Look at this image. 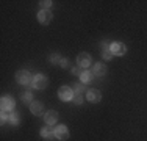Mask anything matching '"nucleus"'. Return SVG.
<instances>
[{
	"label": "nucleus",
	"instance_id": "nucleus-1",
	"mask_svg": "<svg viewBox=\"0 0 147 141\" xmlns=\"http://www.w3.org/2000/svg\"><path fill=\"white\" fill-rule=\"evenodd\" d=\"M77 64H78V68H82L83 70H86V68H89V66H91V55L86 54V52L78 54V56H77Z\"/></svg>",
	"mask_w": 147,
	"mask_h": 141
},
{
	"label": "nucleus",
	"instance_id": "nucleus-2",
	"mask_svg": "<svg viewBox=\"0 0 147 141\" xmlns=\"http://www.w3.org/2000/svg\"><path fill=\"white\" fill-rule=\"evenodd\" d=\"M33 77L30 75V72L28 70H17L16 72V80H17V83H20V85H28L33 82Z\"/></svg>",
	"mask_w": 147,
	"mask_h": 141
},
{
	"label": "nucleus",
	"instance_id": "nucleus-3",
	"mask_svg": "<svg viewBox=\"0 0 147 141\" xmlns=\"http://www.w3.org/2000/svg\"><path fill=\"white\" fill-rule=\"evenodd\" d=\"M33 88H36V89H44V88H47V83H49V80H47V77H44L42 74H38V75H34L33 77Z\"/></svg>",
	"mask_w": 147,
	"mask_h": 141
},
{
	"label": "nucleus",
	"instance_id": "nucleus-4",
	"mask_svg": "<svg viewBox=\"0 0 147 141\" xmlns=\"http://www.w3.org/2000/svg\"><path fill=\"white\" fill-rule=\"evenodd\" d=\"M52 19H53V14L50 13V9H41V11L38 13V20H39L42 25H47V24H50Z\"/></svg>",
	"mask_w": 147,
	"mask_h": 141
},
{
	"label": "nucleus",
	"instance_id": "nucleus-5",
	"mask_svg": "<svg viewBox=\"0 0 147 141\" xmlns=\"http://www.w3.org/2000/svg\"><path fill=\"white\" fill-rule=\"evenodd\" d=\"M58 97L61 99V100H71L74 99V91L71 86H61L58 89Z\"/></svg>",
	"mask_w": 147,
	"mask_h": 141
},
{
	"label": "nucleus",
	"instance_id": "nucleus-6",
	"mask_svg": "<svg viewBox=\"0 0 147 141\" xmlns=\"http://www.w3.org/2000/svg\"><path fill=\"white\" fill-rule=\"evenodd\" d=\"M55 136L59 140V141H64L69 138V129L66 125H58L55 129Z\"/></svg>",
	"mask_w": 147,
	"mask_h": 141
},
{
	"label": "nucleus",
	"instance_id": "nucleus-7",
	"mask_svg": "<svg viewBox=\"0 0 147 141\" xmlns=\"http://www.w3.org/2000/svg\"><path fill=\"white\" fill-rule=\"evenodd\" d=\"M2 110L3 111H11L13 108H14V99L11 96H3L2 97Z\"/></svg>",
	"mask_w": 147,
	"mask_h": 141
},
{
	"label": "nucleus",
	"instance_id": "nucleus-8",
	"mask_svg": "<svg viewBox=\"0 0 147 141\" xmlns=\"http://www.w3.org/2000/svg\"><path fill=\"white\" fill-rule=\"evenodd\" d=\"M125 52H127V47H125L122 42H113V44H111V54L113 55L122 56V55H125Z\"/></svg>",
	"mask_w": 147,
	"mask_h": 141
},
{
	"label": "nucleus",
	"instance_id": "nucleus-9",
	"mask_svg": "<svg viewBox=\"0 0 147 141\" xmlns=\"http://www.w3.org/2000/svg\"><path fill=\"white\" fill-rule=\"evenodd\" d=\"M30 111L33 113L34 116H41L44 113V105L41 104L39 100H33L30 104Z\"/></svg>",
	"mask_w": 147,
	"mask_h": 141
},
{
	"label": "nucleus",
	"instance_id": "nucleus-10",
	"mask_svg": "<svg viewBox=\"0 0 147 141\" xmlns=\"http://www.w3.org/2000/svg\"><path fill=\"white\" fill-rule=\"evenodd\" d=\"M86 99H88L89 102H92V104H97V102H100V99H102V93H100L99 89H89L88 94H86Z\"/></svg>",
	"mask_w": 147,
	"mask_h": 141
},
{
	"label": "nucleus",
	"instance_id": "nucleus-11",
	"mask_svg": "<svg viewBox=\"0 0 147 141\" xmlns=\"http://www.w3.org/2000/svg\"><path fill=\"white\" fill-rule=\"evenodd\" d=\"M44 119H45V122H47V125H52V124H55V122L58 121V113L55 110H49L47 113H45Z\"/></svg>",
	"mask_w": 147,
	"mask_h": 141
},
{
	"label": "nucleus",
	"instance_id": "nucleus-12",
	"mask_svg": "<svg viewBox=\"0 0 147 141\" xmlns=\"http://www.w3.org/2000/svg\"><path fill=\"white\" fill-rule=\"evenodd\" d=\"M92 74L94 75H99V77H102L107 74V66L103 64V63H96V64L92 66Z\"/></svg>",
	"mask_w": 147,
	"mask_h": 141
},
{
	"label": "nucleus",
	"instance_id": "nucleus-13",
	"mask_svg": "<svg viewBox=\"0 0 147 141\" xmlns=\"http://www.w3.org/2000/svg\"><path fill=\"white\" fill-rule=\"evenodd\" d=\"M41 136L42 138H47V140H50L52 136H55V129H52V127H44L42 130H41Z\"/></svg>",
	"mask_w": 147,
	"mask_h": 141
},
{
	"label": "nucleus",
	"instance_id": "nucleus-14",
	"mask_svg": "<svg viewBox=\"0 0 147 141\" xmlns=\"http://www.w3.org/2000/svg\"><path fill=\"white\" fill-rule=\"evenodd\" d=\"M92 75H94V74L89 72V70H83L82 75H80V80H82L83 85H86V83H89L91 80H92Z\"/></svg>",
	"mask_w": 147,
	"mask_h": 141
},
{
	"label": "nucleus",
	"instance_id": "nucleus-15",
	"mask_svg": "<svg viewBox=\"0 0 147 141\" xmlns=\"http://www.w3.org/2000/svg\"><path fill=\"white\" fill-rule=\"evenodd\" d=\"M72 88H74V91H75L74 94H80V96H83V93L86 91V88H85L83 83H77V85H74Z\"/></svg>",
	"mask_w": 147,
	"mask_h": 141
},
{
	"label": "nucleus",
	"instance_id": "nucleus-16",
	"mask_svg": "<svg viewBox=\"0 0 147 141\" xmlns=\"http://www.w3.org/2000/svg\"><path fill=\"white\" fill-rule=\"evenodd\" d=\"M22 102H25V104H31V93L30 91H27V93H24L22 94Z\"/></svg>",
	"mask_w": 147,
	"mask_h": 141
},
{
	"label": "nucleus",
	"instance_id": "nucleus-17",
	"mask_svg": "<svg viewBox=\"0 0 147 141\" xmlns=\"http://www.w3.org/2000/svg\"><path fill=\"white\" fill-rule=\"evenodd\" d=\"M39 5L42 6V9H49V8H50V5H52V2H50V0H41Z\"/></svg>",
	"mask_w": 147,
	"mask_h": 141
},
{
	"label": "nucleus",
	"instance_id": "nucleus-18",
	"mask_svg": "<svg viewBox=\"0 0 147 141\" xmlns=\"http://www.w3.org/2000/svg\"><path fill=\"white\" fill-rule=\"evenodd\" d=\"M74 102H75L77 105L83 104V96H80V94H74Z\"/></svg>",
	"mask_w": 147,
	"mask_h": 141
},
{
	"label": "nucleus",
	"instance_id": "nucleus-19",
	"mask_svg": "<svg viewBox=\"0 0 147 141\" xmlns=\"http://www.w3.org/2000/svg\"><path fill=\"white\" fill-rule=\"evenodd\" d=\"M9 119H11L13 124H17V122H19V115H17V113H13V115L9 116Z\"/></svg>",
	"mask_w": 147,
	"mask_h": 141
},
{
	"label": "nucleus",
	"instance_id": "nucleus-20",
	"mask_svg": "<svg viewBox=\"0 0 147 141\" xmlns=\"http://www.w3.org/2000/svg\"><path fill=\"white\" fill-rule=\"evenodd\" d=\"M102 56H103L105 60H110L111 56H113V54H111V52H110V49H108V50H103V54H102Z\"/></svg>",
	"mask_w": 147,
	"mask_h": 141
},
{
	"label": "nucleus",
	"instance_id": "nucleus-21",
	"mask_svg": "<svg viewBox=\"0 0 147 141\" xmlns=\"http://www.w3.org/2000/svg\"><path fill=\"white\" fill-rule=\"evenodd\" d=\"M82 72H83L82 68H74V69H72V74H74V75H78V77H80V75H82Z\"/></svg>",
	"mask_w": 147,
	"mask_h": 141
},
{
	"label": "nucleus",
	"instance_id": "nucleus-22",
	"mask_svg": "<svg viewBox=\"0 0 147 141\" xmlns=\"http://www.w3.org/2000/svg\"><path fill=\"white\" fill-rule=\"evenodd\" d=\"M61 68L63 69H67L69 68V60H61Z\"/></svg>",
	"mask_w": 147,
	"mask_h": 141
},
{
	"label": "nucleus",
	"instance_id": "nucleus-23",
	"mask_svg": "<svg viewBox=\"0 0 147 141\" xmlns=\"http://www.w3.org/2000/svg\"><path fill=\"white\" fill-rule=\"evenodd\" d=\"M50 61H52V63H57V61H58V55H53V56L50 58Z\"/></svg>",
	"mask_w": 147,
	"mask_h": 141
}]
</instances>
